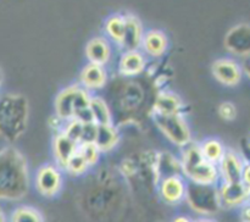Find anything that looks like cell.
<instances>
[{
  "instance_id": "obj_1",
  "label": "cell",
  "mask_w": 250,
  "mask_h": 222,
  "mask_svg": "<svg viewBox=\"0 0 250 222\" xmlns=\"http://www.w3.org/2000/svg\"><path fill=\"white\" fill-rule=\"evenodd\" d=\"M29 190V168L27 159L12 145L0 149V200L17 202Z\"/></svg>"
},
{
  "instance_id": "obj_2",
  "label": "cell",
  "mask_w": 250,
  "mask_h": 222,
  "mask_svg": "<svg viewBox=\"0 0 250 222\" xmlns=\"http://www.w3.org/2000/svg\"><path fill=\"white\" fill-rule=\"evenodd\" d=\"M29 121V102L24 95H0V138L14 144L26 133Z\"/></svg>"
},
{
  "instance_id": "obj_3",
  "label": "cell",
  "mask_w": 250,
  "mask_h": 222,
  "mask_svg": "<svg viewBox=\"0 0 250 222\" xmlns=\"http://www.w3.org/2000/svg\"><path fill=\"white\" fill-rule=\"evenodd\" d=\"M92 95L80 84H71L61 89L55 97V115L63 122L78 120L81 122H93L89 112V100Z\"/></svg>"
},
{
  "instance_id": "obj_4",
  "label": "cell",
  "mask_w": 250,
  "mask_h": 222,
  "mask_svg": "<svg viewBox=\"0 0 250 222\" xmlns=\"http://www.w3.org/2000/svg\"><path fill=\"white\" fill-rule=\"evenodd\" d=\"M182 149L180 162L183 177L187 178L190 183H197V184H219L220 175L217 166L208 162L203 158L198 143L192 141Z\"/></svg>"
},
{
  "instance_id": "obj_5",
  "label": "cell",
  "mask_w": 250,
  "mask_h": 222,
  "mask_svg": "<svg viewBox=\"0 0 250 222\" xmlns=\"http://www.w3.org/2000/svg\"><path fill=\"white\" fill-rule=\"evenodd\" d=\"M217 185L187 183L185 200L197 214L204 216L217 214L222 209Z\"/></svg>"
},
{
  "instance_id": "obj_6",
  "label": "cell",
  "mask_w": 250,
  "mask_h": 222,
  "mask_svg": "<svg viewBox=\"0 0 250 222\" xmlns=\"http://www.w3.org/2000/svg\"><path fill=\"white\" fill-rule=\"evenodd\" d=\"M154 123L156 124L161 133L173 145L185 148L192 143V131L182 114H153Z\"/></svg>"
},
{
  "instance_id": "obj_7",
  "label": "cell",
  "mask_w": 250,
  "mask_h": 222,
  "mask_svg": "<svg viewBox=\"0 0 250 222\" xmlns=\"http://www.w3.org/2000/svg\"><path fill=\"white\" fill-rule=\"evenodd\" d=\"M34 187L44 198H55L63 187L62 170L53 163H44L34 175Z\"/></svg>"
},
{
  "instance_id": "obj_8",
  "label": "cell",
  "mask_w": 250,
  "mask_h": 222,
  "mask_svg": "<svg viewBox=\"0 0 250 222\" xmlns=\"http://www.w3.org/2000/svg\"><path fill=\"white\" fill-rule=\"evenodd\" d=\"M211 73L215 80L225 87H236L242 82L244 76L241 63L232 58L215 60L211 66Z\"/></svg>"
},
{
  "instance_id": "obj_9",
  "label": "cell",
  "mask_w": 250,
  "mask_h": 222,
  "mask_svg": "<svg viewBox=\"0 0 250 222\" xmlns=\"http://www.w3.org/2000/svg\"><path fill=\"white\" fill-rule=\"evenodd\" d=\"M224 45L229 54L246 59L250 56V24L238 23L226 33Z\"/></svg>"
},
{
  "instance_id": "obj_10",
  "label": "cell",
  "mask_w": 250,
  "mask_h": 222,
  "mask_svg": "<svg viewBox=\"0 0 250 222\" xmlns=\"http://www.w3.org/2000/svg\"><path fill=\"white\" fill-rule=\"evenodd\" d=\"M219 197L222 209H241L250 202V190L243 183L220 182Z\"/></svg>"
},
{
  "instance_id": "obj_11",
  "label": "cell",
  "mask_w": 250,
  "mask_h": 222,
  "mask_svg": "<svg viewBox=\"0 0 250 222\" xmlns=\"http://www.w3.org/2000/svg\"><path fill=\"white\" fill-rule=\"evenodd\" d=\"M246 160L239 151L227 148L224 156L217 163L220 182H239L243 173Z\"/></svg>"
},
{
  "instance_id": "obj_12",
  "label": "cell",
  "mask_w": 250,
  "mask_h": 222,
  "mask_svg": "<svg viewBox=\"0 0 250 222\" xmlns=\"http://www.w3.org/2000/svg\"><path fill=\"white\" fill-rule=\"evenodd\" d=\"M159 194L164 202L168 205H177L185 200L187 182L182 175H170L159 181Z\"/></svg>"
},
{
  "instance_id": "obj_13",
  "label": "cell",
  "mask_w": 250,
  "mask_h": 222,
  "mask_svg": "<svg viewBox=\"0 0 250 222\" xmlns=\"http://www.w3.org/2000/svg\"><path fill=\"white\" fill-rule=\"evenodd\" d=\"M78 149V143L66 136L63 132H58L53 139L51 144V150H53L54 160L55 165L60 167L61 170H65L66 165L76 154Z\"/></svg>"
},
{
  "instance_id": "obj_14",
  "label": "cell",
  "mask_w": 250,
  "mask_h": 222,
  "mask_svg": "<svg viewBox=\"0 0 250 222\" xmlns=\"http://www.w3.org/2000/svg\"><path fill=\"white\" fill-rule=\"evenodd\" d=\"M107 82V72L105 66L88 62L80 72L81 87L88 92H94L105 87Z\"/></svg>"
},
{
  "instance_id": "obj_15",
  "label": "cell",
  "mask_w": 250,
  "mask_h": 222,
  "mask_svg": "<svg viewBox=\"0 0 250 222\" xmlns=\"http://www.w3.org/2000/svg\"><path fill=\"white\" fill-rule=\"evenodd\" d=\"M144 31L141 20L132 14L125 15V34L122 48L126 50H139L142 45Z\"/></svg>"
},
{
  "instance_id": "obj_16",
  "label": "cell",
  "mask_w": 250,
  "mask_h": 222,
  "mask_svg": "<svg viewBox=\"0 0 250 222\" xmlns=\"http://www.w3.org/2000/svg\"><path fill=\"white\" fill-rule=\"evenodd\" d=\"M146 56L139 50H126L119 60V72L125 77H134L144 72Z\"/></svg>"
},
{
  "instance_id": "obj_17",
  "label": "cell",
  "mask_w": 250,
  "mask_h": 222,
  "mask_svg": "<svg viewBox=\"0 0 250 222\" xmlns=\"http://www.w3.org/2000/svg\"><path fill=\"white\" fill-rule=\"evenodd\" d=\"M88 62L105 66L111 59V46L105 37H94L85 45Z\"/></svg>"
},
{
  "instance_id": "obj_18",
  "label": "cell",
  "mask_w": 250,
  "mask_h": 222,
  "mask_svg": "<svg viewBox=\"0 0 250 222\" xmlns=\"http://www.w3.org/2000/svg\"><path fill=\"white\" fill-rule=\"evenodd\" d=\"M141 48L143 49L146 55L151 56V58H160L167 51V36L159 29H150L144 33Z\"/></svg>"
},
{
  "instance_id": "obj_19",
  "label": "cell",
  "mask_w": 250,
  "mask_h": 222,
  "mask_svg": "<svg viewBox=\"0 0 250 222\" xmlns=\"http://www.w3.org/2000/svg\"><path fill=\"white\" fill-rule=\"evenodd\" d=\"M93 143L99 148L102 153H110L114 150L120 143V132L114 123L111 124H97V133Z\"/></svg>"
},
{
  "instance_id": "obj_20",
  "label": "cell",
  "mask_w": 250,
  "mask_h": 222,
  "mask_svg": "<svg viewBox=\"0 0 250 222\" xmlns=\"http://www.w3.org/2000/svg\"><path fill=\"white\" fill-rule=\"evenodd\" d=\"M199 145L200 154H202L203 158L210 163H214L217 166V163L220 162V160L224 156L225 151H226V146L225 144L220 141L219 138H207L202 141V143H198Z\"/></svg>"
},
{
  "instance_id": "obj_21",
  "label": "cell",
  "mask_w": 250,
  "mask_h": 222,
  "mask_svg": "<svg viewBox=\"0 0 250 222\" xmlns=\"http://www.w3.org/2000/svg\"><path fill=\"white\" fill-rule=\"evenodd\" d=\"M89 112L92 121L95 124H111L112 123V114L109 105L105 102V100L100 97H90L89 100Z\"/></svg>"
},
{
  "instance_id": "obj_22",
  "label": "cell",
  "mask_w": 250,
  "mask_h": 222,
  "mask_svg": "<svg viewBox=\"0 0 250 222\" xmlns=\"http://www.w3.org/2000/svg\"><path fill=\"white\" fill-rule=\"evenodd\" d=\"M182 100L171 92H163L156 98L155 105H154V112L158 114H182Z\"/></svg>"
},
{
  "instance_id": "obj_23",
  "label": "cell",
  "mask_w": 250,
  "mask_h": 222,
  "mask_svg": "<svg viewBox=\"0 0 250 222\" xmlns=\"http://www.w3.org/2000/svg\"><path fill=\"white\" fill-rule=\"evenodd\" d=\"M104 29L106 36L115 44L121 46L125 34V15L114 14L107 17L104 24Z\"/></svg>"
},
{
  "instance_id": "obj_24",
  "label": "cell",
  "mask_w": 250,
  "mask_h": 222,
  "mask_svg": "<svg viewBox=\"0 0 250 222\" xmlns=\"http://www.w3.org/2000/svg\"><path fill=\"white\" fill-rule=\"evenodd\" d=\"M9 222H45L41 210L31 205H20L10 214Z\"/></svg>"
},
{
  "instance_id": "obj_25",
  "label": "cell",
  "mask_w": 250,
  "mask_h": 222,
  "mask_svg": "<svg viewBox=\"0 0 250 222\" xmlns=\"http://www.w3.org/2000/svg\"><path fill=\"white\" fill-rule=\"evenodd\" d=\"M89 163L87 162V160L77 150L75 155L70 159L67 165H66L65 171L72 176H82L89 170Z\"/></svg>"
},
{
  "instance_id": "obj_26",
  "label": "cell",
  "mask_w": 250,
  "mask_h": 222,
  "mask_svg": "<svg viewBox=\"0 0 250 222\" xmlns=\"http://www.w3.org/2000/svg\"><path fill=\"white\" fill-rule=\"evenodd\" d=\"M77 150L78 153L87 160V162L89 163L90 167L94 166L95 163H98L100 155H102V151L99 150V148H98L93 141H84V143L78 144Z\"/></svg>"
},
{
  "instance_id": "obj_27",
  "label": "cell",
  "mask_w": 250,
  "mask_h": 222,
  "mask_svg": "<svg viewBox=\"0 0 250 222\" xmlns=\"http://www.w3.org/2000/svg\"><path fill=\"white\" fill-rule=\"evenodd\" d=\"M217 114H219V116L224 121L232 122L237 119L238 110H237V106L234 105V102L227 100V101H222L219 105V107H217Z\"/></svg>"
},
{
  "instance_id": "obj_28",
  "label": "cell",
  "mask_w": 250,
  "mask_h": 222,
  "mask_svg": "<svg viewBox=\"0 0 250 222\" xmlns=\"http://www.w3.org/2000/svg\"><path fill=\"white\" fill-rule=\"evenodd\" d=\"M241 182L250 190V161H247L246 165H244Z\"/></svg>"
},
{
  "instance_id": "obj_29",
  "label": "cell",
  "mask_w": 250,
  "mask_h": 222,
  "mask_svg": "<svg viewBox=\"0 0 250 222\" xmlns=\"http://www.w3.org/2000/svg\"><path fill=\"white\" fill-rule=\"evenodd\" d=\"M242 222H250V202L241 207Z\"/></svg>"
},
{
  "instance_id": "obj_30",
  "label": "cell",
  "mask_w": 250,
  "mask_h": 222,
  "mask_svg": "<svg viewBox=\"0 0 250 222\" xmlns=\"http://www.w3.org/2000/svg\"><path fill=\"white\" fill-rule=\"evenodd\" d=\"M241 65H242V68H243V73L250 80V56L243 59Z\"/></svg>"
},
{
  "instance_id": "obj_31",
  "label": "cell",
  "mask_w": 250,
  "mask_h": 222,
  "mask_svg": "<svg viewBox=\"0 0 250 222\" xmlns=\"http://www.w3.org/2000/svg\"><path fill=\"white\" fill-rule=\"evenodd\" d=\"M172 222H193V221L189 219V217L183 216V215H181V216L175 217V219L172 220Z\"/></svg>"
},
{
  "instance_id": "obj_32",
  "label": "cell",
  "mask_w": 250,
  "mask_h": 222,
  "mask_svg": "<svg viewBox=\"0 0 250 222\" xmlns=\"http://www.w3.org/2000/svg\"><path fill=\"white\" fill-rule=\"evenodd\" d=\"M0 222H9V221H7L6 215H5L4 210H2L1 207H0Z\"/></svg>"
},
{
  "instance_id": "obj_33",
  "label": "cell",
  "mask_w": 250,
  "mask_h": 222,
  "mask_svg": "<svg viewBox=\"0 0 250 222\" xmlns=\"http://www.w3.org/2000/svg\"><path fill=\"white\" fill-rule=\"evenodd\" d=\"M193 222H216V221L212 219H209V217H202V219H198Z\"/></svg>"
},
{
  "instance_id": "obj_34",
  "label": "cell",
  "mask_w": 250,
  "mask_h": 222,
  "mask_svg": "<svg viewBox=\"0 0 250 222\" xmlns=\"http://www.w3.org/2000/svg\"><path fill=\"white\" fill-rule=\"evenodd\" d=\"M1 83H2V72L0 70V87H1Z\"/></svg>"
}]
</instances>
